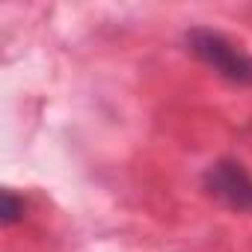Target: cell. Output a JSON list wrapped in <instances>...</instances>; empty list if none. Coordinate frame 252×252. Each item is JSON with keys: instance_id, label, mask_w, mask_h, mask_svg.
Wrapping results in <instances>:
<instances>
[{"instance_id": "3957f363", "label": "cell", "mask_w": 252, "mask_h": 252, "mask_svg": "<svg viewBox=\"0 0 252 252\" xmlns=\"http://www.w3.org/2000/svg\"><path fill=\"white\" fill-rule=\"evenodd\" d=\"M24 211H27L24 196H18L15 190L6 187V190H3V199H0V222L9 228V225H15V222L24 220Z\"/></svg>"}, {"instance_id": "7a4b0ae2", "label": "cell", "mask_w": 252, "mask_h": 252, "mask_svg": "<svg viewBox=\"0 0 252 252\" xmlns=\"http://www.w3.org/2000/svg\"><path fill=\"white\" fill-rule=\"evenodd\" d=\"M202 187L220 205L240 211V214H252V175L246 172V166L240 160L222 158V160L211 163L202 175Z\"/></svg>"}, {"instance_id": "6da1fadb", "label": "cell", "mask_w": 252, "mask_h": 252, "mask_svg": "<svg viewBox=\"0 0 252 252\" xmlns=\"http://www.w3.org/2000/svg\"><path fill=\"white\" fill-rule=\"evenodd\" d=\"M184 42H187V51L199 63L214 68L222 80L240 83V86H252V57L240 45H234L228 36H222L220 30L190 27L184 33Z\"/></svg>"}]
</instances>
